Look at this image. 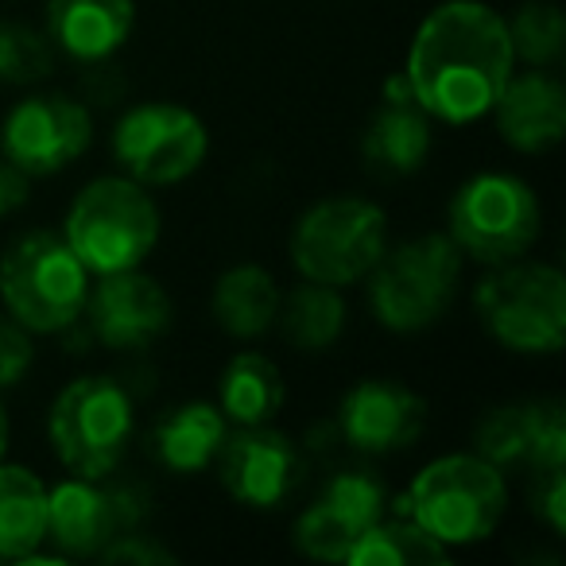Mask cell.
<instances>
[{"label": "cell", "instance_id": "cell-1", "mask_svg": "<svg viewBox=\"0 0 566 566\" xmlns=\"http://www.w3.org/2000/svg\"><path fill=\"white\" fill-rule=\"evenodd\" d=\"M512 66L516 55L504 17L481 0H447L419 24L403 78L431 117L465 125L493 109Z\"/></svg>", "mask_w": 566, "mask_h": 566}, {"label": "cell", "instance_id": "cell-2", "mask_svg": "<svg viewBox=\"0 0 566 566\" xmlns=\"http://www.w3.org/2000/svg\"><path fill=\"white\" fill-rule=\"evenodd\" d=\"M504 509H509L504 473L481 454H450L431 462L416 478L411 493L396 504L400 516L423 524L442 547H462L493 535Z\"/></svg>", "mask_w": 566, "mask_h": 566}, {"label": "cell", "instance_id": "cell-3", "mask_svg": "<svg viewBox=\"0 0 566 566\" xmlns=\"http://www.w3.org/2000/svg\"><path fill=\"white\" fill-rule=\"evenodd\" d=\"M369 303L380 326L396 334H419L450 311L462 280V252L450 237L427 233L400 244L373 264Z\"/></svg>", "mask_w": 566, "mask_h": 566}, {"label": "cell", "instance_id": "cell-4", "mask_svg": "<svg viewBox=\"0 0 566 566\" xmlns=\"http://www.w3.org/2000/svg\"><path fill=\"white\" fill-rule=\"evenodd\" d=\"M90 272L66 237L32 233L0 260V300L32 334H59L86 311Z\"/></svg>", "mask_w": 566, "mask_h": 566}, {"label": "cell", "instance_id": "cell-5", "mask_svg": "<svg viewBox=\"0 0 566 566\" xmlns=\"http://www.w3.org/2000/svg\"><path fill=\"white\" fill-rule=\"evenodd\" d=\"M63 237L94 275L140 268L159 237L156 202L136 179H97L74 198Z\"/></svg>", "mask_w": 566, "mask_h": 566}, {"label": "cell", "instance_id": "cell-6", "mask_svg": "<svg viewBox=\"0 0 566 566\" xmlns=\"http://www.w3.org/2000/svg\"><path fill=\"white\" fill-rule=\"evenodd\" d=\"M478 315L516 354H555L566 338V280L547 264H496L478 283Z\"/></svg>", "mask_w": 566, "mask_h": 566}, {"label": "cell", "instance_id": "cell-7", "mask_svg": "<svg viewBox=\"0 0 566 566\" xmlns=\"http://www.w3.org/2000/svg\"><path fill=\"white\" fill-rule=\"evenodd\" d=\"M388 249V218L365 198H326L300 218L292 256L307 280L346 287L373 272Z\"/></svg>", "mask_w": 566, "mask_h": 566}, {"label": "cell", "instance_id": "cell-8", "mask_svg": "<svg viewBox=\"0 0 566 566\" xmlns=\"http://www.w3.org/2000/svg\"><path fill=\"white\" fill-rule=\"evenodd\" d=\"M133 439V400L109 377H82L51 408V442L66 470L97 478L117 470Z\"/></svg>", "mask_w": 566, "mask_h": 566}, {"label": "cell", "instance_id": "cell-9", "mask_svg": "<svg viewBox=\"0 0 566 566\" xmlns=\"http://www.w3.org/2000/svg\"><path fill=\"white\" fill-rule=\"evenodd\" d=\"M539 237V198L512 175H478L450 202V241L478 264H509Z\"/></svg>", "mask_w": 566, "mask_h": 566}, {"label": "cell", "instance_id": "cell-10", "mask_svg": "<svg viewBox=\"0 0 566 566\" xmlns=\"http://www.w3.org/2000/svg\"><path fill=\"white\" fill-rule=\"evenodd\" d=\"M210 151L206 125L175 102H148L125 113L113 133V156L136 182L171 187L195 175Z\"/></svg>", "mask_w": 566, "mask_h": 566}, {"label": "cell", "instance_id": "cell-11", "mask_svg": "<svg viewBox=\"0 0 566 566\" xmlns=\"http://www.w3.org/2000/svg\"><path fill=\"white\" fill-rule=\"evenodd\" d=\"M94 140V120L78 102L63 94L24 97L4 117L0 128V151L28 175H55L71 159H78Z\"/></svg>", "mask_w": 566, "mask_h": 566}, {"label": "cell", "instance_id": "cell-12", "mask_svg": "<svg viewBox=\"0 0 566 566\" xmlns=\"http://www.w3.org/2000/svg\"><path fill=\"white\" fill-rule=\"evenodd\" d=\"M213 465L226 493L244 509H280L295 493L303 473L292 439L264 423L226 434Z\"/></svg>", "mask_w": 566, "mask_h": 566}, {"label": "cell", "instance_id": "cell-13", "mask_svg": "<svg viewBox=\"0 0 566 566\" xmlns=\"http://www.w3.org/2000/svg\"><path fill=\"white\" fill-rule=\"evenodd\" d=\"M385 485L373 473H338L295 524V547L323 563H346L349 547L385 516Z\"/></svg>", "mask_w": 566, "mask_h": 566}, {"label": "cell", "instance_id": "cell-14", "mask_svg": "<svg viewBox=\"0 0 566 566\" xmlns=\"http://www.w3.org/2000/svg\"><path fill=\"white\" fill-rule=\"evenodd\" d=\"M133 504V496L97 485V478L63 481L48 493V539L59 547V555H102L105 543H113L140 520V509Z\"/></svg>", "mask_w": 566, "mask_h": 566}, {"label": "cell", "instance_id": "cell-15", "mask_svg": "<svg viewBox=\"0 0 566 566\" xmlns=\"http://www.w3.org/2000/svg\"><path fill=\"white\" fill-rule=\"evenodd\" d=\"M338 427L349 447L361 454H396L423 434L427 403L396 380H361L342 396Z\"/></svg>", "mask_w": 566, "mask_h": 566}, {"label": "cell", "instance_id": "cell-16", "mask_svg": "<svg viewBox=\"0 0 566 566\" xmlns=\"http://www.w3.org/2000/svg\"><path fill=\"white\" fill-rule=\"evenodd\" d=\"M478 450L496 470H558L566 462V416L551 403H509L481 419Z\"/></svg>", "mask_w": 566, "mask_h": 566}, {"label": "cell", "instance_id": "cell-17", "mask_svg": "<svg viewBox=\"0 0 566 566\" xmlns=\"http://www.w3.org/2000/svg\"><path fill=\"white\" fill-rule=\"evenodd\" d=\"M90 326L109 349H144L171 326V300L151 275L128 272L102 275L86 295Z\"/></svg>", "mask_w": 566, "mask_h": 566}, {"label": "cell", "instance_id": "cell-18", "mask_svg": "<svg viewBox=\"0 0 566 566\" xmlns=\"http://www.w3.org/2000/svg\"><path fill=\"white\" fill-rule=\"evenodd\" d=\"M361 151L369 171L385 175V179L416 175L431 156V113L416 102L403 74L388 78L385 97L365 125Z\"/></svg>", "mask_w": 566, "mask_h": 566}, {"label": "cell", "instance_id": "cell-19", "mask_svg": "<svg viewBox=\"0 0 566 566\" xmlns=\"http://www.w3.org/2000/svg\"><path fill=\"white\" fill-rule=\"evenodd\" d=\"M496 128L516 151H547L566 133V94L551 74H512L496 94Z\"/></svg>", "mask_w": 566, "mask_h": 566}, {"label": "cell", "instance_id": "cell-20", "mask_svg": "<svg viewBox=\"0 0 566 566\" xmlns=\"http://www.w3.org/2000/svg\"><path fill=\"white\" fill-rule=\"evenodd\" d=\"M136 24L133 0H51L48 40L82 63L109 59Z\"/></svg>", "mask_w": 566, "mask_h": 566}, {"label": "cell", "instance_id": "cell-21", "mask_svg": "<svg viewBox=\"0 0 566 566\" xmlns=\"http://www.w3.org/2000/svg\"><path fill=\"white\" fill-rule=\"evenodd\" d=\"M226 416L213 403H182L167 419H159L151 434L156 458L175 473H198L213 465L221 442H226Z\"/></svg>", "mask_w": 566, "mask_h": 566}, {"label": "cell", "instance_id": "cell-22", "mask_svg": "<svg viewBox=\"0 0 566 566\" xmlns=\"http://www.w3.org/2000/svg\"><path fill=\"white\" fill-rule=\"evenodd\" d=\"M48 539V485L24 465H0V555L28 558Z\"/></svg>", "mask_w": 566, "mask_h": 566}, {"label": "cell", "instance_id": "cell-23", "mask_svg": "<svg viewBox=\"0 0 566 566\" xmlns=\"http://www.w3.org/2000/svg\"><path fill=\"white\" fill-rule=\"evenodd\" d=\"M275 311H280V287L256 264L229 268L213 287V318L233 338H256L272 331Z\"/></svg>", "mask_w": 566, "mask_h": 566}, {"label": "cell", "instance_id": "cell-24", "mask_svg": "<svg viewBox=\"0 0 566 566\" xmlns=\"http://www.w3.org/2000/svg\"><path fill=\"white\" fill-rule=\"evenodd\" d=\"M275 323H280L283 338L292 342L295 349L318 354V349H331L346 331V303H342L338 287L307 280L300 287H292L287 300L280 295Z\"/></svg>", "mask_w": 566, "mask_h": 566}, {"label": "cell", "instance_id": "cell-25", "mask_svg": "<svg viewBox=\"0 0 566 566\" xmlns=\"http://www.w3.org/2000/svg\"><path fill=\"white\" fill-rule=\"evenodd\" d=\"M218 408L226 419L241 427H256L275 419V411L283 408V377L268 357L260 354H237L226 365L218 385Z\"/></svg>", "mask_w": 566, "mask_h": 566}, {"label": "cell", "instance_id": "cell-26", "mask_svg": "<svg viewBox=\"0 0 566 566\" xmlns=\"http://www.w3.org/2000/svg\"><path fill=\"white\" fill-rule=\"evenodd\" d=\"M349 566H423V563H447V547L416 524L411 516L396 512L392 520H377L361 539L349 547Z\"/></svg>", "mask_w": 566, "mask_h": 566}, {"label": "cell", "instance_id": "cell-27", "mask_svg": "<svg viewBox=\"0 0 566 566\" xmlns=\"http://www.w3.org/2000/svg\"><path fill=\"white\" fill-rule=\"evenodd\" d=\"M512 55L527 66H551L566 48V20L555 0H527L509 24Z\"/></svg>", "mask_w": 566, "mask_h": 566}, {"label": "cell", "instance_id": "cell-28", "mask_svg": "<svg viewBox=\"0 0 566 566\" xmlns=\"http://www.w3.org/2000/svg\"><path fill=\"white\" fill-rule=\"evenodd\" d=\"M55 71V43L24 24H0V82L32 86Z\"/></svg>", "mask_w": 566, "mask_h": 566}, {"label": "cell", "instance_id": "cell-29", "mask_svg": "<svg viewBox=\"0 0 566 566\" xmlns=\"http://www.w3.org/2000/svg\"><path fill=\"white\" fill-rule=\"evenodd\" d=\"M35 361L32 331L12 315H0V388H17Z\"/></svg>", "mask_w": 566, "mask_h": 566}, {"label": "cell", "instance_id": "cell-30", "mask_svg": "<svg viewBox=\"0 0 566 566\" xmlns=\"http://www.w3.org/2000/svg\"><path fill=\"white\" fill-rule=\"evenodd\" d=\"M102 558L105 563H175V551H167L151 535L120 532L117 539L102 547Z\"/></svg>", "mask_w": 566, "mask_h": 566}, {"label": "cell", "instance_id": "cell-31", "mask_svg": "<svg viewBox=\"0 0 566 566\" xmlns=\"http://www.w3.org/2000/svg\"><path fill=\"white\" fill-rule=\"evenodd\" d=\"M532 509L547 520L555 532L566 527V489H563V465L558 470H539V481L532 489Z\"/></svg>", "mask_w": 566, "mask_h": 566}, {"label": "cell", "instance_id": "cell-32", "mask_svg": "<svg viewBox=\"0 0 566 566\" xmlns=\"http://www.w3.org/2000/svg\"><path fill=\"white\" fill-rule=\"evenodd\" d=\"M28 195H32V175L12 159H0V218L17 213L28 202Z\"/></svg>", "mask_w": 566, "mask_h": 566}, {"label": "cell", "instance_id": "cell-33", "mask_svg": "<svg viewBox=\"0 0 566 566\" xmlns=\"http://www.w3.org/2000/svg\"><path fill=\"white\" fill-rule=\"evenodd\" d=\"M4 450H9V416L0 408V458H4Z\"/></svg>", "mask_w": 566, "mask_h": 566}]
</instances>
